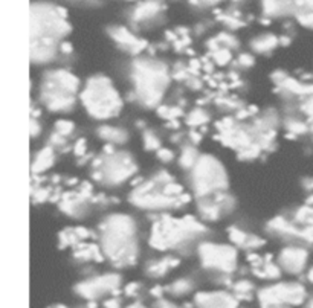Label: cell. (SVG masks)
I'll return each mask as SVG.
<instances>
[{
    "mask_svg": "<svg viewBox=\"0 0 313 308\" xmlns=\"http://www.w3.org/2000/svg\"><path fill=\"white\" fill-rule=\"evenodd\" d=\"M101 250L116 265H133L138 256L136 246V223L124 214L107 217L100 226Z\"/></svg>",
    "mask_w": 313,
    "mask_h": 308,
    "instance_id": "6da1fadb",
    "label": "cell"
},
{
    "mask_svg": "<svg viewBox=\"0 0 313 308\" xmlns=\"http://www.w3.org/2000/svg\"><path fill=\"white\" fill-rule=\"evenodd\" d=\"M135 98L145 107H156L168 86V67L153 58L136 60L132 66Z\"/></svg>",
    "mask_w": 313,
    "mask_h": 308,
    "instance_id": "7a4b0ae2",
    "label": "cell"
},
{
    "mask_svg": "<svg viewBox=\"0 0 313 308\" xmlns=\"http://www.w3.org/2000/svg\"><path fill=\"white\" fill-rule=\"evenodd\" d=\"M202 233H206V227L193 217L173 218L162 215L153 226L150 244L158 250L182 249Z\"/></svg>",
    "mask_w": 313,
    "mask_h": 308,
    "instance_id": "3957f363",
    "label": "cell"
},
{
    "mask_svg": "<svg viewBox=\"0 0 313 308\" xmlns=\"http://www.w3.org/2000/svg\"><path fill=\"white\" fill-rule=\"evenodd\" d=\"M81 102L93 119H112L122 110V99L113 87L112 80L104 75H95L87 80L81 92Z\"/></svg>",
    "mask_w": 313,
    "mask_h": 308,
    "instance_id": "277c9868",
    "label": "cell"
},
{
    "mask_svg": "<svg viewBox=\"0 0 313 308\" xmlns=\"http://www.w3.org/2000/svg\"><path fill=\"white\" fill-rule=\"evenodd\" d=\"M191 185L197 198L209 197L228 189V176L223 165L212 156L203 154L191 169Z\"/></svg>",
    "mask_w": 313,
    "mask_h": 308,
    "instance_id": "5b68a950",
    "label": "cell"
},
{
    "mask_svg": "<svg viewBox=\"0 0 313 308\" xmlns=\"http://www.w3.org/2000/svg\"><path fill=\"white\" fill-rule=\"evenodd\" d=\"M71 26L58 13V7L48 4H37L31 8V40L58 39L69 34Z\"/></svg>",
    "mask_w": 313,
    "mask_h": 308,
    "instance_id": "8992f818",
    "label": "cell"
},
{
    "mask_svg": "<svg viewBox=\"0 0 313 308\" xmlns=\"http://www.w3.org/2000/svg\"><path fill=\"white\" fill-rule=\"evenodd\" d=\"M93 179L106 185H121L136 173V163L129 153L103 154L93 162Z\"/></svg>",
    "mask_w": 313,
    "mask_h": 308,
    "instance_id": "52a82bcc",
    "label": "cell"
},
{
    "mask_svg": "<svg viewBox=\"0 0 313 308\" xmlns=\"http://www.w3.org/2000/svg\"><path fill=\"white\" fill-rule=\"evenodd\" d=\"M202 265L205 268H214L218 271L231 273L235 268L237 250L231 246L215 244V243H202L197 249Z\"/></svg>",
    "mask_w": 313,
    "mask_h": 308,
    "instance_id": "ba28073f",
    "label": "cell"
},
{
    "mask_svg": "<svg viewBox=\"0 0 313 308\" xmlns=\"http://www.w3.org/2000/svg\"><path fill=\"white\" fill-rule=\"evenodd\" d=\"M261 305L276 303V305H299L305 300V288L298 282L278 284L267 287L258 293Z\"/></svg>",
    "mask_w": 313,
    "mask_h": 308,
    "instance_id": "9c48e42d",
    "label": "cell"
},
{
    "mask_svg": "<svg viewBox=\"0 0 313 308\" xmlns=\"http://www.w3.org/2000/svg\"><path fill=\"white\" fill-rule=\"evenodd\" d=\"M119 282H121V279L118 275H104V276L93 278V279H89V281L78 284L75 290L83 297L95 299L98 296H103L104 293L118 291L116 288L119 287Z\"/></svg>",
    "mask_w": 313,
    "mask_h": 308,
    "instance_id": "30bf717a",
    "label": "cell"
},
{
    "mask_svg": "<svg viewBox=\"0 0 313 308\" xmlns=\"http://www.w3.org/2000/svg\"><path fill=\"white\" fill-rule=\"evenodd\" d=\"M307 259H308V253L304 247L290 246V247H286L284 250H281V253L278 256V264L287 273L298 275L305 268Z\"/></svg>",
    "mask_w": 313,
    "mask_h": 308,
    "instance_id": "8fae6325",
    "label": "cell"
},
{
    "mask_svg": "<svg viewBox=\"0 0 313 308\" xmlns=\"http://www.w3.org/2000/svg\"><path fill=\"white\" fill-rule=\"evenodd\" d=\"M196 305L199 308H237V299L225 291L199 293L196 296Z\"/></svg>",
    "mask_w": 313,
    "mask_h": 308,
    "instance_id": "7c38bea8",
    "label": "cell"
},
{
    "mask_svg": "<svg viewBox=\"0 0 313 308\" xmlns=\"http://www.w3.org/2000/svg\"><path fill=\"white\" fill-rule=\"evenodd\" d=\"M109 34H110V37H112L118 45H121L126 51H129V52L133 54V55L139 54L141 51H144V49L147 48V42L136 39L129 29H126V28H122V26L110 28V29H109Z\"/></svg>",
    "mask_w": 313,
    "mask_h": 308,
    "instance_id": "4fadbf2b",
    "label": "cell"
},
{
    "mask_svg": "<svg viewBox=\"0 0 313 308\" xmlns=\"http://www.w3.org/2000/svg\"><path fill=\"white\" fill-rule=\"evenodd\" d=\"M57 57V46L31 42V61L36 64H46Z\"/></svg>",
    "mask_w": 313,
    "mask_h": 308,
    "instance_id": "5bb4252c",
    "label": "cell"
},
{
    "mask_svg": "<svg viewBox=\"0 0 313 308\" xmlns=\"http://www.w3.org/2000/svg\"><path fill=\"white\" fill-rule=\"evenodd\" d=\"M263 13L266 16L295 14L293 0H263Z\"/></svg>",
    "mask_w": 313,
    "mask_h": 308,
    "instance_id": "9a60e30c",
    "label": "cell"
},
{
    "mask_svg": "<svg viewBox=\"0 0 313 308\" xmlns=\"http://www.w3.org/2000/svg\"><path fill=\"white\" fill-rule=\"evenodd\" d=\"M97 134L104 139L106 142H112V144H126L129 141V133L124 128H118V127H110V125H103L98 128Z\"/></svg>",
    "mask_w": 313,
    "mask_h": 308,
    "instance_id": "2e32d148",
    "label": "cell"
},
{
    "mask_svg": "<svg viewBox=\"0 0 313 308\" xmlns=\"http://www.w3.org/2000/svg\"><path fill=\"white\" fill-rule=\"evenodd\" d=\"M54 160H55V154H54L52 147H46V148L40 150L33 162V173L40 174V173L46 171L48 168H51L54 165Z\"/></svg>",
    "mask_w": 313,
    "mask_h": 308,
    "instance_id": "e0dca14e",
    "label": "cell"
},
{
    "mask_svg": "<svg viewBox=\"0 0 313 308\" xmlns=\"http://www.w3.org/2000/svg\"><path fill=\"white\" fill-rule=\"evenodd\" d=\"M278 43H279V39H276V37L272 36V34H264V36H261V37L252 40L251 46H252V49H254L255 52H258V54H267V52L273 51Z\"/></svg>",
    "mask_w": 313,
    "mask_h": 308,
    "instance_id": "ac0fdd59",
    "label": "cell"
},
{
    "mask_svg": "<svg viewBox=\"0 0 313 308\" xmlns=\"http://www.w3.org/2000/svg\"><path fill=\"white\" fill-rule=\"evenodd\" d=\"M161 10H162V8H161L159 2H153V0H148V2H145V4H142L141 7L136 8V11H135V14H133V20L141 22V20L154 17Z\"/></svg>",
    "mask_w": 313,
    "mask_h": 308,
    "instance_id": "d6986e66",
    "label": "cell"
},
{
    "mask_svg": "<svg viewBox=\"0 0 313 308\" xmlns=\"http://www.w3.org/2000/svg\"><path fill=\"white\" fill-rule=\"evenodd\" d=\"M199 153L194 147L191 145H186L183 150H182V154H180V159H179V163L183 169H193L194 165L197 163L199 160Z\"/></svg>",
    "mask_w": 313,
    "mask_h": 308,
    "instance_id": "ffe728a7",
    "label": "cell"
},
{
    "mask_svg": "<svg viewBox=\"0 0 313 308\" xmlns=\"http://www.w3.org/2000/svg\"><path fill=\"white\" fill-rule=\"evenodd\" d=\"M177 264H179V261L174 259V258H164V259H161V261L151 264V265L148 267V273H150L151 276L158 278V276L165 275L171 267H176Z\"/></svg>",
    "mask_w": 313,
    "mask_h": 308,
    "instance_id": "44dd1931",
    "label": "cell"
},
{
    "mask_svg": "<svg viewBox=\"0 0 313 308\" xmlns=\"http://www.w3.org/2000/svg\"><path fill=\"white\" fill-rule=\"evenodd\" d=\"M286 128L289 133L295 134V136H299V134H305L307 131H310V125L298 118H289L286 121Z\"/></svg>",
    "mask_w": 313,
    "mask_h": 308,
    "instance_id": "7402d4cb",
    "label": "cell"
},
{
    "mask_svg": "<svg viewBox=\"0 0 313 308\" xmlns=\"http://www.w3.org/2000/svg\"><path fill=\"white\" fill-rule=\"evenodd\" d=\"M208 121H209V115H208L205 110H202V109L193 110V112L188 115V118H186V124H188V125H193V127L203 125V124H206Z\"/></svg>",
    "mask_w": 313,
    "mask_h": 308,
    "instance_id": "603a6c76",
    "label": "cell"
},
{
    "mask_svg": "<svg viewBox=\"0 0 313 308\" xmlns=\"http://www.w3.org/2000/svg\"><path fill=\"white\" fill-rule=\"evenodd\" d=\"M228 235H229V239H231L234 244L244 247V244L247 243L251 233H246L244 230H241V229H238V227L234 226V227H229V229H228Z\"/></svg>",
    "mask_w": 313,
    "mask_h": 308,
    "instance_id": "cb8c5ba5",
    "label": "cell"
},
{
    "mask_svg": "<svg viewBox=\"0 0 313 308\" xmlns=\"http://www.w3.org/2000/svg\"><path fill=\"white\" fill-rule=\"evenodd\" d=\"M193 288V282L188 281V279H179L176 282H173L170 287H168V291L174 296H180V294H185L188 293L190 290Z\"/></svg>",
    "mask_w": 313,
    "mask_h": 308,
    "instance_id": "d4e9b609",
    "label": "cell"
},
{
    "mask_svg": "<svg viewBox=\"0 0 313 308\" xmlns=\"http://www.w3.org/2000/svg\"><path fill=\"white\" fill-rule=\"evenodd\" d=\"M144 148L148 150V151H158L161 148V139L151 131V130H147L144 131Z\"/></svg>",
    "mask_w": 313,
    "mask_h": 308,
    "instance_id": "484cf974",
    "label": "cell"
},
{
    "mask_svg": "<svg viewBox=\"0 0 313 308\" xmlns=\"http://www.w3.org/2000/svg\"><path fill=\"white\" fill-rule=\"evenodd\" d=\"M74 130H75V124L72 121H69V119H60V121L55 122V131L60 133L65 138L72 134Z\"/></svg>",
    "mask_w": 313,
    "mask_h": 308,
    "instance_id": "4316f807",
    "label": "cell"
},
{
    "mask_svg": "<svg viewBox=\"0 0 313 308\" xmlns=\"http://www.w3.org/2000/svg\"><path fill=\"white\" fill-rule=\"evenodd\" d=\"M231 60H232V54L226 48H220L218 51L214 52V61L220 66H226Z\"/></svg>",
    "mask_w": 313,
    "mask_h": 308,
    "instance_id": "83f0119b",
    "label": "cell"
},
{
    "mask_svg": "<svg viewBox=\"0 0 313 308\" xmlns=\"http://www.w3.org/2000/svg\"><path fill=\"white\" fill-rule=\"evenodd\" d=\"M217 40H218V43H220V46L222 48H226V49H237L238 48V42H237V39L235 37H232L231 34H228V32H223V34H220L218 37H217Z\"/></svg>",
    "mask_w": 313,
    "mask_h": 308,
    "instance_id": "f1b7e54d",
    "label": "cell"
},
{
    "mask_svg": "<svg viewBox=\"0 0 313 308\" xmlns=\"http://www.w3.org/2000/svg\"><path fill=\"white\" fill-rule=\"evenodd\" d=\"M162 192L170 195V197H180L182 192H183V188L179 183H176V182H170V183H167L162 188Z\"/></svg>",
    "mask_w": 313,
    "mask_h": 308,
    "instance_id": "f546056e",
    "label": "cell"
},
{
    "mask_svg": "<svg viewBox=\"0 0 313 308\" xmlns=\"http://www.w3.org/2000/svg\"><path fill=\"white\" fill-rule=\"evenodd\" d=\"M299 110L308 118V121H310V124H311V122H313V95L305 98V101L301 104Z\"/></svg>",
    "mask_w": 313,
    "mask_h": 308,
    "instance_id": "4dcf8cb0",
    "label": "cell"
},
{
    "mask_svg": "<svg viewBox=\"0 0 313 308\" xmlns=\"http://www.w3.org/2000/svg\"><path fill=\"white\" fill-rule=\"evenodd\" d=\"M234 290L237 294H249L254 290V284L249 281H240L234 285Z\"/></svg>",
    "mask_w": 313,
    "mask_h": 308,
    "instance_id": "1f68e13d",
    "label": "cell"
},
{
    "mask_svg": "<svg viewBox=\"0 0 313 308\" xmlns=\"http://www.w3.org/2000/svg\"><path fill=\"white\" fill-rule=\"evenodd\" d=\"M218 20L223 22L225 25H228V26L232 28V29H237V28L243 26V22H240V20H238L237 17H234V16H220Z\"/></svg>",
    "mask_w": 313,
    "mask_h": 308,
    "instance_id": "d6a6232c",
    "label": "cell"
},
{
    "mask_svg": "<svg viewBox=\"0 0 313 308\" xmlns=\"http://www.w3.org/2000/svg\"><path fill=\"white\" fill-rule=\"evenodd\" d=\"M156 157H158L161 162L168 163V162H171V160H173L174 154H173V151H171V150H168V148H159V150L156 151Z\"/></svg>",
    "mask_w": 313,
    "mask_h": 308,
    "instance_id": "836d02e7",
    "label": "cell"
},
{
    "mask_svg": "<svg viewBox=\"0 0 313 308\" xmlns=\"http://www.w3.org/2000/svg\"><path fill=\"white\" fill-rule=\"evenodd\" d=\"M254 63H255V58L251 54H241L238 57V64L241 67H251V66H254Z\"/></svg>",
    "mask_w": 313,
    "mask_h": 308,
    "instance_id": "e575fe53",
    "label": "cell"
},
{
    "mask_svg": "<svg viewBox=\"0 0 313 308\" xmlns=\"http://www.w3.org/2000/svg\"><path fill=\"white\" fill-rule=\"evenodd\" d=\"M74 151H75L77 156H83V154H86V141H84V139H80V141L75 144Z\"/></svg>",
    "mask_w": 313,
    "mask_h": 308,
    "instance_id": "d590c367",
    "label": "cell"
},
{
    "mask_svg": "<svg viewBox=\"0 0 313 308\" xmlns=\"http://www.w3.org/2000/svg\"><path fill=\"white\" fill-rule=\"evenodd\" d=\"M40 131H42L40 124L37 122V119H36V118H31V138L39 136V134H40Z\"/></svg>",
    "mask_w": 313,
    "mask_h": 308,
    "instance_id": "8d00e7d4",
    "label": "cell"
},
{
    "mask_svg": "<svg viewBox=\"0 0 313 308\" xmlns=\"http://www.w3.org/2000/svg\"><path fill=\"white\" fill-rule=\"evenodd\" d=\"M33 195H36V200H37V201H45V200L49 198V191H46V189H37V192L34 191Z\"/></svg>",
    "mask_w": 313,
    "mask_h": 308,
    "instance_id": "74e56055",
    "label": "cell"
},
{
    "mask_svg": "<svg viewBox=\"0 0 313 308\" xmlns=\"http://www.w3.org/2000/svg\"><path fill=\"white\" fill-rule=\"evenodd\" d=\"M75 233L78 235V238L80 239H87L89 238V230L86 229V227H81V226H78V227H75Z\"/></svg>",
    "mask_w": 313,
    "mask_h": 308,
    "instance_id": "f35d334b",
    "label": "cell"
},
{
    "mask_svg": "<svg viewBox=\"0 0 313 308\" xmlns=\"http://www.w3.org/2000/svg\"><path fill=\"white\" fill-rule=\"evenodd\" d=\"M191 4L194 5H200V7H205V5H214L217 2H220V0H190Z\"/></svg>",
    "mask_w": 313,
    "mask_h": 308,
    "instance_id": "ab89813d",
    "label": "cell"
},
{
    "mask_svg": "<svg viewBox=\"0 0 313 308\" xmlns=\"http://www.w3.org/2000/svg\"><path fill=\"white\" fill-rule=\"evenodd\" d=\"M60 51L63 54H71L74 51V48L71 46V43H60Z\"/></svg>",
    "mask_w": 313,
    "mask_h": 308,
    "instance_id": "60d3db41",
    "label": "cell"
},
{
    "mask_svg": "<svg viewBox=\"0 0 313 308\" xmlns=\"http://www.w3.org/2000/svg\"><path fill=\"white\" fill-rule=\"evenodd\" d=\"M190 136H191V141H193V144H199L200 141H202V134L200 133H196L194 130L190 133Z\"/></svg>",
    "mask_w": 313,
    "mask_h": 308,
    "instance_id": "b9f144b4",
    "label": "cell"
},
{
    "mask_svg": "<svg viewBox=\"0 0 313 308\" xmlns=\"http://www.w3.org/2000/svg\"><path fill=\"white\" fill-rule=\"evenodd\" d=\"M106 308H119V302L116 299L106 300Z\"/></svg>",
    "mask_w": 313,
    "mask_h": 308,
    "instance_id": "7bdbcfd3",
    "label": "cell"
},
{
    "mask_svg": "<svg viewBox=\"0 0 313 308\" xmlns=\"http://www.w3.org/2000/svg\"><path fill=\"white\" fill-rule=\"evenodd\" d=\"M138 287H139V284H130V285L126 288V293H127V294H133V293L138 291Z\"/></svg>",
    "mask_w": 313,
    "mask_h": 308,
    "instance_id": "ee69618b",
    "label": "cell"
},
{
    "mask_svg": "<svg viewBox=\"0 0 313 308\" xmlns=\"http://www.w3.org/2000/svg\"><path fill=\"white\" fill-rule=\"evenodd\" d=\"M279 45L289 46V45H290V37H281V39H279Z\"/></svg>",
    "mask_w": 313,
    "mask_h": 308,
    "instance_id": "f6af8a7d",
    "label": "cell"
},
{
    "mask_svg": "<svg viewBox=\"0 0 313 308\" xmlns=\"http://www.w3.org/2000/svg\"><path fill=\"white\" fill-rule=\"evenodd\" d=\"M307 279H308V281H310V282L313 284V267H311V268L308 270V273H307Z\"/></svg>",
    "mask_w": 313,
    "mask_h": 308,
    "instance_id": "bcb514c9",
    "label": "cell"
},
{
    "mask_svg": "<svg viewBox=\"0 0 313 308\" xmlns=\"http://www.w3.org/2000/svg\"><path fill=\"white\" fill-rule=\"evenodd\" d=\"M305 204H310V206H313V194L307 197V200H305Z\"/></svg>",
    "mask_w": 313,
    "mask_h": 308,
    "instance_id": "7dc6e473",
    "label": "cell"
},
{
    "mask_svg": "<svg viewBox=\"0 0 313 308\" xmlns=\"http://www.w3.org/2000/svg\"><path fill=\"white\" fill-rule=\"evenodd\" d=\"M129 308H144L141 303H135V305H132V306H129Z\"/></svg>",
    "mask_w": 313,
    "mask_h": 308,
    "instance_id": "c3c4849f",
    "label": "cell"
},
{
    "mask_svg": "<svg viewBox=\"0 0 313 308\" xmlns=\"http://www.w3.org/2000/svg\"><path fill=\"white\" fill-rule=\"evenodd\" d=\"M310 133H311V134H313V122H311V124H310Z\"/></svg>",
    "mask_w": 313,
    "mask_h": 308,
    "instance_id": "681fc988",
    "label": "cell"
}]
</instances>
